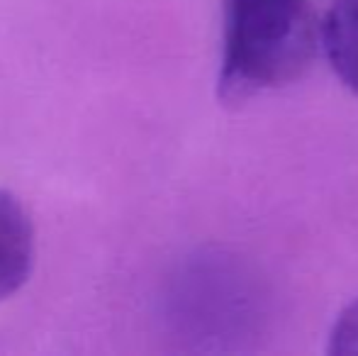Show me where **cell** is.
I'll return each mask as SVG.
<instances>
[{"label": "cell", "instance_id": "obj_1", "mask_svg": "<svg viewBox=\"0 0 358 356\" xmlns=\"http://www.w3.org/2000/svg\"><path fill=\"white\" fill-rule=\"evenodd\" d=\"M312 0H224L220 95L241 103L295 83L322 49Z\"/></svg>", "mask_w": 358, "mask_h": 356}, {"label": "cell", "instance_id": "obj_2", "mask_svg": "<svg viewBox=\"0 0 358 356\" xmlns=\"http://www.w3.org/2000/svg\"><path fill=\"white\" fill-rule=\"evenodd\" d=\"M34 232L17 198L0 190V303L22 288L32 271Z\"/></svg>", "mask_w": 358, "mask_h": 356}, {"label": "cell", "instance_id": "obj_3", "mask_svg": "<svg viewBox=\"0 0 358 356\" xmlns=\"http://www.w3.org/2000/svg\"><path fill=\"white\" fill-rule=\"evenodd\" d=\"M320 42L336 78L358 95V0H331L320 24Z\"/></svg>", "mask_w": 358, "mask_h": 356}, {"label": "cell", "instance_id": "obj_4", "mask_svg": "<svg viewBox=\"0 0 358 356\" xmlns=\"http://www.w3.org/2000/svg\"><path fill=\"white\" fill-rule=\"evenodd\" d=\"M327 352L331 356H358V298L334 320Z\"/></svg>", "mask_w": 358, "mask_h": 356}]
</instances>
